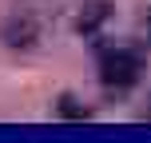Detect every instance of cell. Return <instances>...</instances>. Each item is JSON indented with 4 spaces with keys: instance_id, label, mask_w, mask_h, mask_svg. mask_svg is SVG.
<instances>
[{
    "instance_id": "cell-1",
    "label": "cell",
    "mask_w": 151,
    "mask_h": 143,
    "mask_svg": "<svg viewBox=\"0 0 151 143\" xmlns=\"http://www.w3.org/2000/svg\"><path fill=\"white\" fill-rule=\"evenodd\" d=\"M99 80L104 88H131L139 80V56L127 52V48H104L99 52Z\"/></svg>"
},
{
    "instance_id": "cell-2",
    "label": "cell",
    "mask_w": 151,
    "mask_h": 143,
    "mask_svg": "<svg viewBox=\"0 0 151 143\" xmlns=\"http://www.w3.org/2000/svg\"><path fill=\"white\" fill-rule=\"evenodd\" d=\"M107 12H111V8H107V0H91V4H88V8L80 12L76 28H80L83 36H96V28H99V24L107 20Z\"/></svg>"
},
{
    "instance_id": "cell-3",
    "label": "cell",
    "mask_w": 151,
    "mask_h": 143,
    "mask_svg": "<svg viewBox=\"0 0 151 143\" xmlns=\"http://www.w3.org/2000/svg\"><path fill=\"white\" fill-rule=\"evenodd\" d=\"M56 111H60V115H68V119H83V115H88V107H80V103H76L72 96H64Z\"/></svg>"
},
{
    "instance_id": "cell-4",
    "label": "cell",
    "mask_w": 151,
    "mask_h": 143,
    "mask_svg": "<svg viewBox=\"0 0 151 143\" xmlns=\"http://www.w3.org/2000/svg\"><path fill=\"white\" fill-rule=\"evenodd\" d=\"M139 119H151V103H147V107H143V111H139Z\"/></svg>"
},
{
    "instance_id": "cell-5",
    "label": "cell",
    "mask_w": 151,
    "mask_h": 143,
    "mask_svg": "<svg viewBox=\"0 0 151 143\" xmlns=\"http://www.w3.org/2000/svg\"><path fill=\"white\" fill-rule=\"evenodd\" d=\"M147 24H151V12H147Z\"/></svg>"
}]
</instances>
